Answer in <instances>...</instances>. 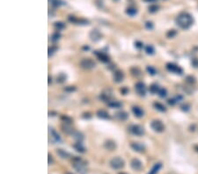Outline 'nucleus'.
<instances>
[{
    "label": "nucleus",
    "mask_w": 198,
    "mask_h": 174,
    "mask_svg": "<svg viewBox=\"0 0 198 174\" xmlns=\"http://www.w3.org/2000/svg\"><path fill=\"white\" fill-rule=\"evenodd\" d=\"M176 23L182 29H188L193 24V18L188 13H181L176 18Z\"/></svg>",
    "instance_id": "obj_1"
},
{
    "label": "nucleus",
    "mask_w": 198,
    "mask_h": 174,
    "mask_svg": "<svg viewBox=\"0 0 198 174\" xmlns=\"http://www.w3.org/2000/svg\"><path fill=\"white\" fill-rule=\"evenodd\" d=\"M72 164H73V167L75 168V170L78 172H79L80 174H85V166L86 164L85 162L83 161L80 157H74L72 159Z\"/></svg>",
    "instance_id": "obj_2"
},
{
    "label": "nucleus",
    "mask_w": 198,
    "mask_h": 174,
    "mask_svg": "<svg viewBox=\"0 0 198 174\" xmlns=\"http://www.w3.org/2000/svg\"><path fill=\"white\" fill-rule=\"evenodd\" d=\"M109 164L114 170H120L124 167V161L120 157H114L109 161Z\"/></svg>",
    "instance_id": "obj_3"
},
{
    "label": "nucleus",
    "mask_w": 198,
    "mask_h": 174,
    "mask_svg": "<svg viewBox=\"0 0 198 174\" xmlns=\"http://www.w3.org/2000/svg\"><path fill=\"white\" fill-rule=\"evenodd\" d=\"M81 68L85 69H92L93 68H95L96 66V63L94 61H93L90 58H83L79 63Z\"/></svg>",
    "instance_id": "obj_4"
},
{
    "label": "nucleus",
    "mask_w": 198,
    "mask_h": 174,
    "mask_svg": "<svg viewBox=\"0 0 198 174\" xmlns=\"http://www.w3.org/2000/svg\"><path fill=\"white\" fill-rule=\"evenodd\" d=\"M151 128L155 131V132L158 133H161L165 130V125L163 124V122L159 120H152V123H151Z\"/></svg>",
    "instance_id": "obj_5"
},
{
    "label": "nucleus",
    "mask_w": 198,
    "mask_h": 174,
    "mask_svg": "<svg viewBox=\"0 0 198 174\" xmlns=\"http://www.w3.org/2000/svg\"><path fill=\"white\" fill-rule=\"evenodd\" d=\"M129 131L133 134L138 135V136H141V135H143L144 134V128L142 126H140V125H132L129 128Z\"/></svg>",
    "instance_id": "obj_6"
},
{
    "label": "nucleus",
    "mask_w": 198,
    "mask_h": 174,
    "mask_svg": "<svg viewBox=\"0 0 198 174\" xmlns=\"http://www.w3.org/2000/svg\"><path fill=\"white\" fill-rule=\"evenodd\" d=\"M130 167L134 171L139 172V171H141L143 169V163L137 158H133L130 162Z\"/></svg>",
    "instance_id": "obj_7"
},
{
    "label": "nucleus",
    "mask_w": 198,
    "mask_h": 174,
    "mask_svg": "<svg viewBox=\"0 0 198 174\" xmlns=\"http://www.w3.org/2000/svg\"><path fill=\"white\" fill-rule=\"evenodd\" d=\"M135 89L136 92H137V94H139L140 96H144L146 92V87L145 84H143V82H137L135 84Z\"/></svg>",
    "instance_id": "obj_8"
},
{
    "label": "nucleus",
    "mask_w": 198,
    "mask_h": 174,
    "mask_svg": "<svg viewBox=\"0 0 198 174\" xmlns=\"http://www.w3.org/2000/svg\"><path fill=\"white\" fill-rule=\"evenodd\" d=\"M167 69H168L169 71L173 72L175 74H181L182 73V69L181 68H180L178 65L174 64V63H167Z\"/></svg>",
    "instance_id": "obj_9"
},
{
    "label": "nucleus",
    "mask_w": 198,
    "mask_h": 174,
    "mask_svg": "<svg viewBox=\"0 0 198 174\" xmlns=\"http://www.w3.org/2000/svg\"><path fill=\"white\" fill-rule=\"evenodd\" d=\"M130 147L133 150L137 151V152H143L145 149V146L142 143H130Z\"/></svg>",
    "instance_id": "obj_10"
},
{
    "label": "nucleus",
    "mask_w": 198,
    "mask_h": 174,
    "mask_svg": "<svg viewBox=\"0 0 198 174\" xmlns=\"http://www.w3.org/2000/svg\"><path fill=\"white\" fill-rule=\"evenodd\" d=\"M89 37H90V39L93 41H97V40H100L101 38V34L99 33L98 30L96 29H93L92 30V31L90 32V34H89Z\"/></svg>",
    "instance_id": "obj_11"
},
{
    "label": "nucleus",
    "mask_w": 198,
    "mask_h": 174,
    "mask_svg": "<svg viewBox=\"0 0 198 174\" xmlns=\"http://www.w3.org/2000/svg\"><path fill=\"white\" fill-rule=\"evenodd\" d=\"M114 117L119 120H126L129 117V114L125 111H118L114 113Z\"/></svg>",
    "instance_id": "obj_12"
},
{
    "label": "nucleus",
    "mask_w": 198,
    "mask_h": 174,
    "mask_svg": "<svg viewBox=\"0 0 198 174\" xmlns=\"http://www.w3.org/2000/svg\"><path fill=\"white\" fill-rule=\"evenodd\" d=\"M49 132H50L51 140H52L53 143H60V142H61V137H60V135L58 134V133H57L55 129L51 128Z\"/></svg>",
    "instance_id": "obj_13"
},
{
    "label": "nucleus",
    "mask_w": 198,
    "mask_h": 174,
    "mask_svg": "<svg viewBox=\"0 0 198 174\" xmlns=\"http://www.w3.org/2000/svg\"><path fill=\"white\" fill-rule=\"evenodd\" d=\"M124 78V74L121 70H116L114 73V80L115 83H121Z\"/></svg>",
    "instance_id": "obj_14"
},
{
    "label": "nucleus",
    "mask_w": 198,
    "mask_h": 174,
    "mask_svg": "<svg viewBox=\"0 0 198 174\" xmlns=\"http://www.w3.org/2000/svg\"><path fill=\"white\" fill-rule=\"evenodd\" d=\"M104 147H105L108 150L112 151V150H114V149H115L116 143H115V142H114L113 140H108V141H106L105 143H104Z\"/></svg>",
    "instance_id": "obj_15"
},
{
    "label": "nucleus",
    "mask_w": 198,
    "mask_h": 174,
    "mask_svg": "<svg viewBox=\"0 0 198 174\" xmlns=\"http://www.w3.org/2000/svg\"><path fill=\"white\" fill-rule=\"evenodd\" d=\"M61 128H62V130H63V133H65V134H71H71H73L74 131H75V130L71 127V125L68 123L63 124Z\"/></svg>",
    "instance_id": "obj_16"
},
{
    "label": "nucleus",
    "mask_w": 198,
    "mask_h": 174,
    "mask_svg": "<svg viewBox=\"0 0 198 174\" xmlns=\"http://www.w3.org/2000/svg\"><path fill=\"white\" fill-rule=\"evenodd\" d=\"M132 112L134 113V115L137 118H141L143 116L144 113H143V110L142 109L141 107H132Z\"/></svg>",
    "instance_id": "obj_17"
},
{
    "label": "nucleus",
    "mask_w": 198,
    "mask_h": 174,
    "mask_svg": "<svg viewBox=\"0 0 198 174\" xmlns=\"http://www.w3.org/2000/svg\"><path fill=\"white\" fill-rule=\"evenodd\" d=\"M95 55H97L98 58H99L101 62H103V63H108V62H109V57L106 55V54H104V53L95 51Z\"/></svg>",
    "instance_id": "obj_18"
},
{
    "label": "nucleus",
    "mask_w": 198,
    "mask_h": 174,
    "mask_svg": "<svg viewBox=\"0 0 198 174\" xmlns=\"http://www.w3.org/2000/svg\"><path fill=\"white\" fill-rule=\"evenodd\" d=\"M73 147L74 149H76L77 151H78V152H80V153H85L86 151V149L85 148V146L83 145V143L81 142H78L77 143H75L73 145Z\"/></svg>",
    "instance_id": "obj_19"
},
{
    "label": "nucleus",
    "mask_w": 198,
    "mask_h": 174,
    "mask_svg": "<svg viewBox=\"0 0 198 174\" xmlns=\"http://www.w3.org/2000/svg\"><path fill=\"white\" fill-rule=\"evenodd\" d=\"M57 154L61 158H68V157H71L69 152H67V151H65L64 149H57Z\"/></svg>",
    "instance_id": "obj_20"
},
{
    "label": "nucleus",
    "mask_w": 198,
    "mask_h": 174,
    "mask_svg": "<svg viewBox=\"0 0 198 174\" xmlns=\"http://www.w3.org/2000/svg\"><path fill=\"white\" fill-rule=\"evenodd\" d=\"M71 136L76 141H78V142H82V141L84 140V135H83V134L78 132V131H74L73 134H71Z\"/></svg>",
    "instance_id": "obj_21"
},
{
    "label": "nucleus",
    "mask_w": 198,
    "mask_h": 174,
    "mask_svg": "<svg viewBox=\"0 0 198 174\" xmlns=\"http://www.w3.org/2000/svg\"><path fill=\"white\" fill-rule=\"evenodd\" d=\"M97 115L99 118H101V119H104V120L109 119L110 118L108 112L104 111V110H99V111L97 112Z\"/></svg>",
    "instance_id": "obj_22"
},
{
    "label": "nucleus",
    "mask_w": 198,
    "mask_h": 174,
    "mask_svg": "<svg viewBox=\"0 0 198 174\" xmlns=\"http://www.w3.org/2000/svg\"><path fill=\"white\" fill-rule=\"evenodd\" d=\"M66 75L64 73H59L58 75L57 76V82L59 83V84H63L66 81Z\"/></svg>",
    "instance_id": "obj_23"
},
{
    "label": "nucleus",
    "mask_w": 198,
    "mask_h": 174,
    "mask_svg": "<svg viewBox=\"0 0 198 174\" xmlns=\"http://www.w3.org/2000/svg\"><path fill=\"white\" fill-rule=\"evenodd\" d=\"M108 106L109 107H111V108H119V107H122V103H120L119 101H116V100L109 101V102L108 103Z\"/></svg>",
    "instance_id": "obj_24"
},
{
    "label": "nucleus",
    "mask_w": 198,
    "mask_h": 174,
    "mask_svg": "<svg viewBox=\"0 0 198 174\" xmlns=\"http://www.w3.org/2000/svg\"><path fill=\"white\" fill-rule=\"evenodd\" d=\"M153 106H154V107H155L157 110H158V111H160V112H166V111H167V108H166V107H165L164 105H162L161 103L155 102L153 104Z\"/></svg>",
    "instance_id": "obj_25"
},
{
    "label": "nucleus",
    "mask_w": 198,
    "mask_h": 174,
    "mask_svg": "<svg viewBox=\"0 0 198 174\" xmlns=\"http://www.w3.org/2000/svg\"><path fill=\"white\" fill-rule=\"evenodd\" d=\"M126 13L129 15V16H131V17H133V16L137 15V10L136 8H134V7H129V8L126 9Z\"/></svg>",
    "instance_id": "obj_26"
},
{
    "label": "nucleus",
    "mask_w": 198,
    "mask_h": 174,
    "mask_svg": "<svg viewBox=\"0 0 198 174\" xmlns=\"http://www.w3.org/2000/svg\"><path fill=\"white\" fill-rule=\"evenodd\" d=\"M130 72H131V74H132V76H134V77H139V76H141V70L137 67L131 68Z\"/></svg>",
    "instance_id": "obj_27"
},
{
    "label": "nucleus",
    "mask_w": 198,
    "mask_h": 174,
    "mask_svg": "<svg viewBox=\"0 0 198 174\" xmlns=\"http://www.w3.org/2000/svg\"><path fill=\"white\" fill-rule=\"evenodd\" d=\"M159 87H158V85L157 84H152V85L150 86V92H152V94H155V93H157V92H158V91H159Z\"/></svg>",
    "instance_id": "obj_28"
},
{
    "label": "nucleus",
    "mask_w": 198,
    "mask_h": 174,
    "mask_svg": "<svg viewBox=\"0 0 198 174\" xmlns=\"http://www.w3.org/2000/svg\"><path fill=\"white\" fill-rule=\"evenodd\" d=\"M65 3L62 1V0H51V4L54 7H59L63 4H64Z\"/></svg>",
    "instance_id": "obj_29"
},
{
    "label": "nucleus",
    "mask_w": 198,
    "mask_h": 174,
    "mask_svg": "<svg viewBox=\"0 0 198 174\" xmlns=\"http://www.w3.org/2000/svg\"><path fill=\"white\" fill-rule=\"evenodd\" d=\"M145 52L148 55H153L155 50H154V48L152 45H147V46L145 47Z\"/></svg>",
    "instance_id": "obj_30"
},
{
    "label": "nucleus",
    "mask_w": 198,
    "mask_h": 174,
    "mask_svg": "<svg viewBox=\"0 0 198 174\" xmlns=\"http://www.w3.org/2000/svg\"><path fill=\"white\" fill-rule=\"evenodd\" d=\"M158 96H159L160 98H166V97H167V89L160 88L159 91H158Z\"/></svg>",
    "instance_id": "obj_31"
},
{
    "label": "nucleus",
    "mask_w": 198,
    "mask_h": 174,
    "mask_svg": "<svg viewBox=\"0 0 198 174\" xmlns=\"http://www.w3.org/2000/svg\"><path fill=\"white\" fill-rule=\"evenodd\" d=\"M161 168V164H159V163H158V164H156L155 165L152 167V171H151V173L152 174H156L157 172L159 171V169Z\"/></svg>",
    "instance_id": "obj_32"
},
{
    "label": "nucleus",
    "mask_w": 198,
    "mask_h": 174,
    "mask_svg": "<svg viewBox=\"0 0 198 174\" xmlns=\"http://www.w3.org/2000/svg\"><path fill=\"white\" fill-rule=\"evenodd\" d=\"M54 27H55L57 29L61 30L65 27V25H64L63 22H56V23H54Z\"/></svg>",
    "instance_id": "obj_33"
},
{
    "label": "nucleus",
    "mask_w": 198,
    "mask_h": 174,
    "mask_svg": "<svg viewBox=\"0 0 198 174\" xmlns=\"http://www.w3.org/2000/svg\"><path fill=\"white\" fill-rule=\"evenodd\" d=\"M148 9H149L150 13H156L157 11L159 9V6H158V5H156V4H152V5H150Z\"/></svg>",
    "instance_id": "obj_34"
},
{
    "label": "nucleus",
    "mask_w": 198,
    "mask_h": 174,
    "mask_svg": "<svg viewBox=\"0 0 198 174\" xmlns=\"http://www.w3.org/2000/svg\"><path fill=\"white\" fill-rule=\"evenodd\" d=\"M60 34L58 33V32H56V33H54L52 35V37H51V40H52V41H57V40H59L60 38Z\"/></svg>",
    "instance_id": "obj_35"
},
{
    "label": "nucleus",
    "mask_w": 198,
    "mask_h": 174,
    "mask_svg": "<svg viewBox=\"0 0 198 174\" xmlns=\"http://www.w3.org/2000/svg\"><path fill=\"white\" fill-rule=\"evenodd\" d=\"M146 69H147V71L149 74H151V75H155L156 74V69H154L153 67H152V66H147V68H146Z\"/></svg>",
    "instance_id": "obj_36"
},
{
    "label": "nucleus",
    "mask_w": 198,
    "mask_h": 174,
    "mask_svg": "<svg viewBox=\"0 0 198 174\" xmlns=\"http://www.w3.org/2000/svg\"><path fill=\"white\" fill-rule=\"evenodd\" d=\"M61 119L63 120L64 123H68V124H70V123H71V118H70V117H68V116H62Z\"/></svg>",
    "instance_id": "obj_37"
},
{
    "label": "nucleus",
    "mask_w": 198,
    "mask_h": 174,
    "mask_svg": "<svg viewBox=\"0 0 198 174\" xmlns=\"http://www.w3.org/2000/svg\"><path fill=\"white\" fill-rule=\"evenodd\" d=\"M175 34H176V32H175V30H170V31H169L168 33L167 34V37L172 38V37H173Z\"/></svg>",
    "instance_id": "obj_38"
},
{
    "label": "nucleus",
    "mask_w": 198,
    "mask_h": 174,
    "mask_svg": "<svg viewBox=\"0 0 198 174\" xmlns=\"http://www.w3.org/2000/svg\"><path fill=\"white\" fill-rule=\"evenodd\" d=\"M135 47L137 48V49H141V48H143V44L142 43L141 41H136L135 42Z\"/></svg>",
    "instance_id": "obj_39"
},
{
    "label": "nucleus",
    "mask_w": 198,
    "mask_h": 174,
    "mask_svg": "<svg viewBox=\"0 0 198 174\" xmlns=\"http://www.w3.org/2000/svg\"><path fill=\"white\" fill-rule=\"evenodd\" d=\"M57 49V48H56V47H53V48H49V56L52 55L53 54H54V52H55Z\"/></svg>",
    "instance_id": "obj_40"
},
{
    "label": "nucleus",
    "mask_w": 198,
    "mask_h": 174,
    "mask_svg": "<svg viewBox=\"0 0 198 174\" xmlns=\"http://www.w3.org/2000/svg\"><path fill=\"white\" fill-rule=\"evenodd\" d=\"M145 27L147 28V29H152V27H153V25H152V22H146V23H145Z\"/></svg>",
    "instance_id": "obj_41"
},
{
    "label": "nucleus",
    "mask_w": 198,
    "mask_h": 174,
    "mask_svg": "<svg viewBox=\"0 0 198 174\" xmlns=\"http://www.w3.org/2000/svg\"><path fill=\"white\" fill-rule=\"evenodd\" d=\"M75 90H76V88L74 86H68L65 88V91H68V92H73Z\"/></svg>",
    "instance_id": "obj_42"
},
{
    "label": "nucleus",
    "mask_w": 198,
    "mask_h": 174,
    "mask_svg": "<svg viewBox=\"0 0 198 174\" xmlns=\"http://www.w3.org/2000/svg\"><path fill=\"white\" fill-rule=\"evenodd\" d=\"M53 163V158H52V156L50 154H49V164H52Z\"/></svg>",
    "instance_id": "obj_43"
},
{
    "label": "nucleus",
    "mask_w": 198,
    "mask_h": 174,
    "mask_svg": "<svg viewBox=\"0 0 198 174\" xmlns=\"http://www.w3.org/2000/svg\"><path fill=\"white\" fill-rule=\"evenodd\" d=\"M127 92H128V90H127V88H125V87H124V88H123V89H122V90H121V92H122V94H123V95L126 94Z\"/></svg>",
    "instance_id": "obj_44"
},
{
    "label": "nucleus",
    "mask_w": 198,
    "mask_h": 174,
    "mask_svg": "<svg viewBox=\"0 0 198 174\" xmlns=\"http://www.w3.org/2000/svg\"><path fill=\"white\" fill-rule=\"evenodd\" d=\"M50 82H51V78H50V77H49V84H50Z\"/></svg>",
    "instance_id": "obj_45"
},
{
    "label": "nucleus",
    "mask_w": 198,
    "mask_h": 174,
    "mask_svg": "<svg viewBox=\"0 0 198 174\" xmlns=\"http://www.w3.org/2000/svg\"><path fill=\"white\" fill-rule=\"evenodd\" d=\"M119 174H124V173H119Z\"/></svg>",
    "instance_id": "obj_46"
},
{
    "label": "nucleus",
    "mask_w": 198,
    "mask_h": 174,
    "mask_svg": "<svg viewBox=\"0 0 198 174\" xmlns=\"http://www.w3.org/2000/svg\"><path fill=\"white\" fill-rule=\"evenodd\" d=\"M67 174H71V173H67Z\"/></svg>",
    "instance_id": "obj_47"
},
{
    "label": "nucleus",
    "mask_w": 198,
    "mask_h": 174,
    "mask_svg": "<svg viewBox=\"0 0 198 174\" xmlns=\"http://www.w3.org/2000/svg\"><path fill=\"white\" fill-rule=\"evenodd\" d=\"M150 174H152V173H151V172H150Z\"/></svg>",
    "instance_id": "obj_48"
},
{
    "label": "nucleus",
    "mask_w": 198,
    "mask_h": 174,
    "mask_svg": "<svg viewBox=\"0 0 198 174\" xmlns=\"http://www.w3.org/2000/svg\"><path fill=\"white\" fill-rule=\"evenodd\" d=\"M115 1H117V0H115Z\"/></svg>",
    "instance_id": "obj_49"
}]
</instances>
